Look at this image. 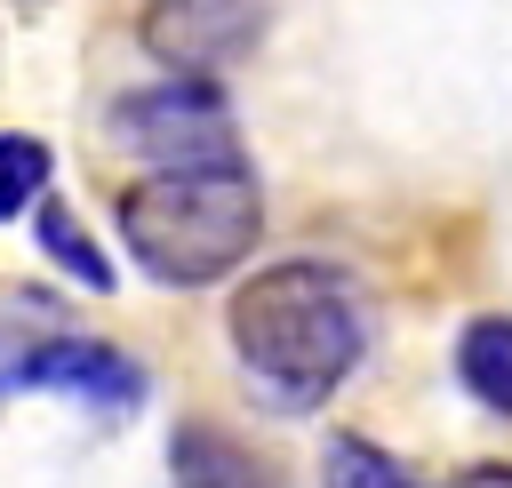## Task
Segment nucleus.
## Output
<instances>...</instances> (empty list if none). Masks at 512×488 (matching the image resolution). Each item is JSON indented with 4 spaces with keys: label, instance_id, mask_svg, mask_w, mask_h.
Listing matches in <instances>:
<instances>
[{
    "label": "nucleus",
    "instance_id": "5",
    "mask_svg": "<svg viewBox=\"0 0 512 488\" xmlns=\"http://www.w3.org/2000/svg\"><path fill=\"white\" fill-rule=\"evenodd\" d=\"M16 392H72V400L120 416V408L144 400V368L128 352L96 344V336H56V344L24 352L16 368H0V400H16Z\"/></svg>",
    "mask_w": 512,
    "mask_h": 488
},
{
    "label": "nucleus",
    "instance_id": "8",
    "mask_svg": "<svg viewBox=\"0 0 512 488\" xmlns=\"http://www.w3.org/2000/svg\"><path fill=\"white\" fill-rule=\"evenodd\" d=\"M32 240H40V256H48L56 272H72L80 288H96V296L112 288V256L88 240V224H80L64 200H48V192H40V208H32Z\"/></svg>",
    "mask_w": 512,
    "mask_h": 488
},
{
    "label": "nucleus",
    "instance_id": "3",
    "mask_svg": "<svg viewBox=\"0 0 512 488\" xmlns=\"http://www.w3.org/2000/svg\"><path fill=\"white\" fill-rule=\"evenodd\" d=\"M112 144L144 152L152 168H216V160H240V128L224 112V96L208 80H160V88H128L112 104Z\"/></svg>",
    "mask_w": 512,
    "mask_h": 488
},
{
    "label": "nucleus",
    "instance_id": "2",
    "mask_svg": "<svg viewBox=\"0 0 512 488\" xmlns=\"http://www.w3.org/2000/svg\"><path fill=\"white\" fill-rule=\"evenodd\" d=\"M264 232V192L240 160L216 168H152L120 192V240L128 256L168 288L224 280Z\"/></svg>",
    "mask_w": 512,
    "mask_h": 488
},
{
    "label": "nucleus",
    "instance_id": "9",
    "mask_svg": "<svg viewBox=\"0 0 512 488\" xmlns=\"http://www.w3.org/2000/svg\"><path fill=\"white\" fill-rule=\"evenodd\" d=\"M320 480H328V488H416V480H408V464H400V456H384V448H376V440H360V432H336V440H328Z\"/></svg>",
    "mask_w": 512,
    "mask_h": 488
},
{
    "label": "nucleus",
    "instance_id": "4",
    "mask_svg": "<svg viewBox=\"0 0 512 488\" xmlns=\"http://www.w3.org/2000/svg\"><path fill=\"white\" fill-rule=\"evenodd\" d=\"M256 32H264L256 0H144L136 16V40L184 80L232 72L240 56H256Z\"/></svg>",
    "mask_w": 512,
    "mask_h": 488
},
{
    "label": "nucleus",
    "instance_id": "6",
    "mask_svg": "<svg viewBox=\"0 0 512 488\" xmlns=\"http://www.w3.org/2000/svg\"><path fill=\"white\" fill-rule=\"evenodd\" d=\"M168 472H176V488H272V464L240 440V432H224V424H176V440H168Z\"/></svg>",
    "mask_w": 512,
    "mask_h": 488
},
{
    "label": "nucleus",
    "instance_id": "10",
    "mask_svg": "<svg viewBox=\"0 0 512 488\" xmlns=\"http://www.w3.org/2000/svg\"><path fill=\"white\" fill-rule=\"evenodd\" d=\"M48 192V144L40 136H0V224Z\"/></svg>",
    "mask_w": 512,
    "mask_h": 488
},
{
    "label": "nucleus",
    "instance_id": "11",
    "mask_svg": "<svg viewBox=\"0 0 512 488\" xmlns=\"http://www.w3.org/2000/svg\"><path fill=\"white\" fill-rule=\"evenodd\" d=\"M448 488H512V464H472V472H456Z\"/></svg>",
    "mask_w": 512,
    "mask_h": 488
},
{
    "label": "nucleus",
    "instance_id": "1",
    "mask_svg": "<svg viewBox=\"0 0 512 488\" xmlns=\"http://www.w3.org/2000/svg\"><path fill=\"white\" fill-rule=\"evenodd\" d=\"M224 328H232L240 368L280 408H320L360 360V304L312 256H288V264H264L256 280H240L224 304Z\"/></svg>",
    "mask_w": 512,
    "mask_h": 488
},
{
    "label": "nucleus",
    "instance_id": "7",
    "mask_svg": "<svg viewBox=\"0 0 512 488\" xmlns=\"http://www.w3.org/2000/svg\"><path fill=\"white\" fill-rule=\"evenodd\" d=\"M456 376L480 408L512 416V320L504 312H480L464 336H456Z\"/></svg>",
    "mask_w": 512,
    "mask_h": 488
}]
</instances>
